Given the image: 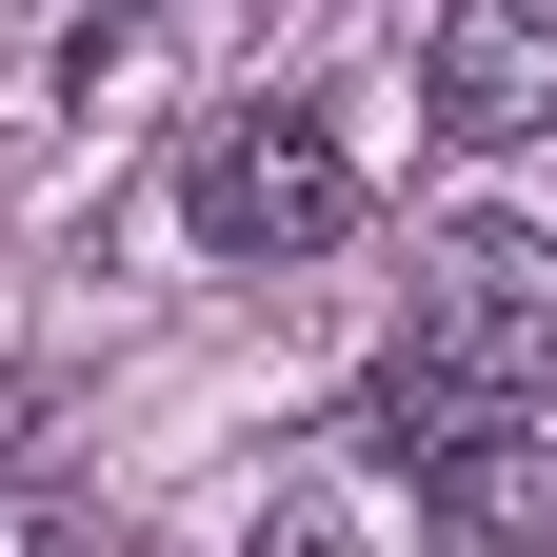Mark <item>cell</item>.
<instances>
[{"label":"cell","instance_id":"1","mask_svg":"<svg viewBox=\"0 0 557 557\" xmlns=\"http://www.w3.org/2000/svg\"><path fill=\"white\" fill-rule=\"evenodd\" d=\"M398 359H438L458 398L537 418V398H557V239H537V220H438V239H418Z\"/></svg>","mask_w":557,"mask_h":557},{"label":"cell","instance_id":"2","mask_svg":"<svg viewBox=\"0 0 557 557\" xmlns=\"http://www.w3.org/2000/svg\"><path fill=\"white\" fill-rule=\"evenodd\" d=\"M180 220H199V259H319V239H359V160L319 100H239L180 139Z\"/></svg>","mask_w":557,"mask_h":557},{"label":"cell","instance_id":"3","mask_svg":"<svg viewBox=\"0 0 557 557\" xmlns=\"http://www.w3.org/2000/svg\"><path fill=\"white\" fill-rule=\"evenodd\" d=\"M418 120H438L458 160L557 139V0H438V21H418Z\"/></svg>","mask_w":557,"mask_h":557},{"label":"cell","instance_id":"4","mask_svg":"<svg viewBox=\"0 0 557 557\" xmlns=\"http://www.w3.org/2000/svg\"><path fill=\"white\" fill-rule=\"evenodd\" d=\"M418 537L438 557H557V438L537 418H478L458 458H418Z\"/></svg>","mask_w":557,"mask_h":557},{"label":"cell","instance_id":"5","mask_svg":"<svg viewBox=\"0 0 557 557\" xmlns=\"http://www.w3.org/2000/svg\"><path fill=\"white\" fill-rule=\"evenodd\" d=\"M478 418H498V398H458L438 359H379V379H359V418H338V438H359V458H398V478H418V458H458Z\"/></svg>","mask_w":557,"mask_h":557},{"label":"cell","instance_id":"6","mask_svg":"<svg viewBox=\"0 0 557 557\" xmlns=\"http://www.w3.org/2000/svg\"><path fill=\"white\" fill-rule=\"evenodd\" d=\"M0 557H100V518L60 498V478H0Z\"/></svg>","mask_w":557,"mask_h":557},{"label":"cell","instance_id":"7","mask_svg":"<svg viewBox=\"0 0 557 557\" xmlns=\"http://www.w3.org/2000/svg\"><path fill=\"white\" fill-rule=\"evenodd\" d=\"M239 557H359V537H338V518H259Z\"/></svg>","mask_w":557,"mask_h":557}]
</instances>
